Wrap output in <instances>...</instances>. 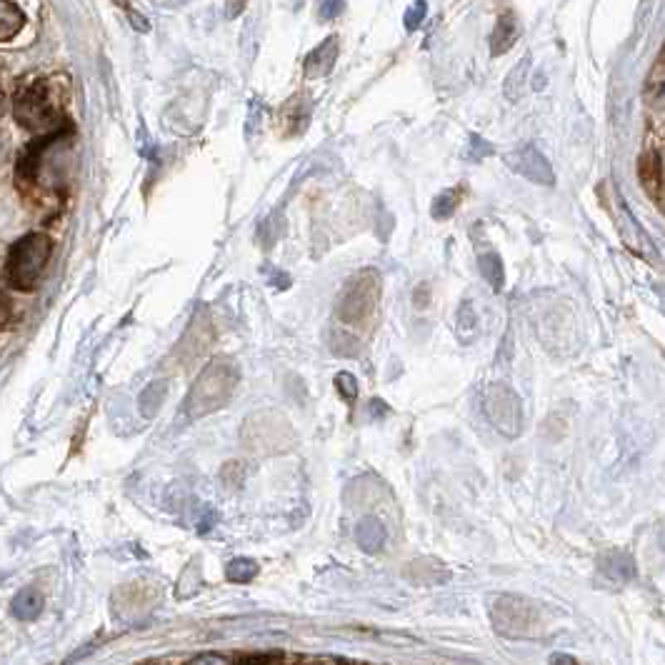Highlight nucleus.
<instances>
[{"label": "nucleus", "instance_id": "20", "mask_svg": "<svg viewBox=\"0 0 665 665\" xmlns=\"http://www.w3.org/2000/svg\"><path fill=\"white\" fill-rule=\"evenodd\" d=\"M335 388L340 390V395H343L350 405H353L355 398H358V380H355L350 373L335 375Z\"/></svg>", "mask_w": 665, "mask_h": 665}, {"label": "nucleus", "instance_id": "14", "mask_svg": "<svg viewBox=\"0 0 665 665\" xmlns=\"http://www.w3.org/2000/svg\"><path fill=\"white\" fill-rule=\"evenodd\" d=\"M10 610H13V615L18 620H35L40 615V610H43V595L35 588L20 590L13 598V603H10Z\"/></svg>", "mask_w": 665, "mask_h": 665}, {"label": "nucleus", "instance_id": "22", "mask_svg": "<svg viewBox=\"0 0 665 665\" xmlns=\"http://www.w3.org/2000/svg\"><path fill=\"white\" fill-rule=\"evenodd\" d=\"M430 298H433V293H430V285L428 283H418V288L413 290V308L415 310H425L430 305Z\"/></svg>", "mask_w": 665, "mask_h": 665}, {"label": "nucleus", "instance_id": "23", "mask_svg": "<svg viewBox=\"0 0 665 665\" xmlns=\"http://www.w3.org/2000/svg\"><path fill=\"white\" fill-rule=\"evenodd\" d=\"M345 10V0H323V8H320V18L333 20L338 18Z\"/></svg>", "mask_w": 665, "mask_h": 665}, {"label": "nucleus", "instance_id": "11", "mask_svg": "<svg viewBox=\"0 0 665 665\" xmlns=\"http://www.w3.org/2000/svg\"><path fill=\"white\" fill-rule=\"evenodd\" d=\"M520 38V25L518 18H515L510 10H503L495 20V28L490 33V55H503L508 53L510 48L515 45V40Z\"/></svg>", "mask_w": 665, "mask_h": 665}, {"label": "nucleus", "instance_id": "25", "mask_svg": "<svg viewBox=\"0 0 665 665\" xmlns=\"http://www.w3.org/2000/svg\"><path fill=\"white\" fill-rule=\"evenodd\" d=\"M243 8H245V0H230L228 15H230V18H235V15L243 13Z\"/></svg>", "mask_w": 665, "mask_h": 665}, {"label": "nucleus", "instance_id": "3", "mask_svg": "<svg viewBox=\"0 0 665 665\" xmlns=\"http://www.w3.org/2000/svg\"><path fill=\"white\" fill-rule=\"evenodd\" d=\"M50 238L45 233H30L13 245L8 255V280L15 290H30L38 285L45 263L50 258Z\"/></svg>", "mask_w": 665, "mask_h": 665}, {"label": "nucleus", "instance_id": "19", "mask_svg": "<svg viewBox=\"0 0 665 665\" xmlns=\"http://www.w3.org/2000/svg\"><path fill=\"white\" fill-rule=\"evenodd\" d=\"M258 575V563L250 558H235L233 563L228 565V573H225V578L230 580V583H250V580Z\"/></svg>", "mask_w": 665, "mask_h": 665}, {"label": "nucleus", "instance_id": "10", "mask_svg": "<svg viewBox=\"0 0 665 665\" xmlns=\"http://www.w3.org/2000/svg\"><path fill=\"white\" fill-rule=\"evenodd\" d=\"M335 60H338V38L330 35L323 43L315 45L308 53V58H305V78H323V75L333 70Z\"/></svg>", "mask_w": 665, "mask_h": 665}, {"label": "nucleus", "instance_id": "1", "mask_svg": "<svg viewBox=\"0 0 665 665\" xmlns=\"http://www.w3.org/2000/svg\"><path fill=\"white\" fill-rule=\"evenodd\" d=\"M380 305V275L375 268H363L345 283L335 303L333 348L340 355H355L373 333Z\"/></svg>", "mask_w": 665, "mask_h": 665}, {"label": "nucleus", "instance_id": "24", "mask_svg": "<svg viewBox=\"0 0 665 665\" xmlns=\"http://www.w3.org/2000/svg\"><path fill=\"white\" fill-rule=\"evenodd\" d=\"M190 663H230V658H220V655H198Z\"/></svg>", "mask_w": 665, "mask_h": 665}, {"label": "nucleus", "instance_id": "2", "mask_svg": "<svg viewBox=\"0 0 665 665\" xmlns=\"http://www.w3.org/2000/svg\"><path fill=\"white\" fill-rule=\"evenodd\" d=\"M235 383H238V368L230 360L218 358L210 365H205L203 373L190 388L188 400H185V413L190 418H200V415L215 413L223 408L233 395Z\"/></svg>", "mask_w": 665, "mask_h": 665}, {"label": "nucleus", "instance_id": "9", "mask_svg": "<svg viewBox=\"0 0 665 665\" xmlns=\"http://www.w3.org/2000/svg\"><path fill=\"white\" fill-rule=\"evenodd\" d=\"M310 123V105L303 95L290 98L278 110V128L283 135H300Z\"/></svg>", "mask_w": 665, "mask_h": 665}, {"label": "nucleus", "instance_id": "13", "mask_svg": "<svg viewBox=\"0 0 665 665\" xmlns=\"http://www.w3.org/2000/svg\"><path fill=\"white\" fill-rule=\"evenodd\" d=\"M645 98L653 105L658 113H663V100H665V55L660 53L655 60L653 70L648 75V83H645Z\"/></svg>", "mask_w": 665, "mask_h": 665}, {"label": "nucleus", "instance_id": "17", "mask_svg": "<svg viewBox=\"0 0 665 665\" xmlns=\"http://www.w3.org/2000/svg\"><path fill=\"white\" fill-rule=\"evenodd\" d=\"M480 270H483V278L493 285L495 290L503 288L505 283V273H503V263H500L498 253H485L478 258Z\"/></svg>", "mask_w": 665, "mask_h": 665}, {"label": "nucleus", "instance_id": "7", "mask_svg": "<svg viewBox=\"0 0 665 665\" xmlns=\"http://www.w3.org/2000/svg\"><path fill=\"white\" fill-rule=\"evenodd\" d=\"M508 163L513 165L520 175H525L528 180H533V183H538V185L555 183L550 163L545 160V155L540 153L538 148H533V145H525V148L515 150V153L508 158Z\"/></svg>", "mask_w": 665, "mask_h": 665}, {"label": "nucleus", "instance_id": "6", "mask_svg": "<svg viewBox=\"0 0 665 665\" xmlns=\"http://www.w3.org/2000/svg\"><path fill=\"white\" fill-rule=\"evenodd\" d=\"M485 413L503 435L515 438L523 428V408H520L518 395L508 385H490L485 395Z\"/></svg>", "mask_w": 665, "mask_h": 665}, {"label": "nucleus", "instance_id": "21", "mask_svg": "<svg viewBox=\"0 0 665 665\" xmlns=\"http://www.w3.org/2000/svg\"><path fill=\"white\" fill-rule=\"evenodd\" d=\"M425 15H428V3H425V0H415V3L405 10V18H403L405 28L408 30L420 28V23L425 20Z\"/></svg>", "mask_w": 665, "mask_h": 665}, {"label": "nucleus", "instance_id": "12", "mask_svg": "<svg viewBox=\"0 0 665 665\" xmlns=\"http://www.w3.org/2000/svg\"><path fill=\"white\" fill-rule=\"evenodd\" d=\"M355 540H358V545L363 550L375 553V550L383 548L385 543V525L380 523L378 518H373V515H368V518L360 520L358 528H355Z\"/></svg>", "mask_w": 665, "mask_h": 665}, {"label": "nucleus", "instance_id": "8", "mask_svg": "<svg viewBox=\"0 0 665 665\" xmlns=\"http://www.w3.org/2000/svg\"><path fill=\"white\" fill-rule=\"evenodd\" d=\"M15 115H18L20 123L28 125V128H38L40 123L53 120V110H48L45 93L40 88H33L28 90V93H23V98H20L18 105H15Z\"/></svg>", "mask_w": 665, "mask_h": 665}, {"label": "nucleus", "instance_id": "18", "mask_svg": "<svg viewBox=\"0 0 665 665\" xmlns=\"http://www.w3.org/2000/svg\"><path fill=\"white\" fill-rule=\"evenodd\" d=\"M165 388H168V383L158 380V383H150L148 388L143 390V395H140V410H143V415L150 418V415L158 413V408L165 400Z\"/></svg>", "mask_w": 665, "mask_h": 665}, {"label": "nucleus", "instance_id": "15", "mask_svg": "<svg viewBox=\"0 0 665 665\" xmlns=\"http://www.w3.org/2000/svg\"><path fill=\"white\" fill-rule=\"evenodd\" d=\"M25 18L10 0H0V40H8L23 28Z\"/></svg>", "mask_w": 665, "mask_h": 665}, {"label": "nucleus", "instance_id": "4", "mask_svg": "<svg viewBox=\"0 0 665 665\" xmlns=\"http://www.w3.org/2000/svg\"><path fill=\"white\" fill-rule=\"evenodd\" d=\"M663 123H650L645 133L643 153L638 158V180L655 208L663 213L665 208V165H663Z\"/></svg>", "mask_w": 665, "mask_h": 665}, {"label": "nucleus", "instance_id": "16", "mask_svg": "<svg viewBox=\"0 0 665 665\" xmlns=\"http://www.w3.org/2000/svg\"><path fill=\"white\" fill-rule=\"evenodd\" d=\"M463 195H465L463 188L443 190V193H440L438 198L433 200V208H430V210H433V218H438V220L450 218V215L458 210V205L463 203Z\"/></svg>", "mask_w": 665, "mask_h": 665}, {"label": "nucleus", "instance_id": "5", "mask_svg": "<svg viewBox=\"0 0 665 665\" xmlns=\"http://www.w3.org/2000/svg\"><path fill=\"white\" fill-rule=\"evenodd\" d=\"M490 623L500 635L523 638V635L533 633L538 625V610L520 595H500L490 610Z\"/></svg>", "mask_w": 665, "mask_h": 665}]
</instances>
